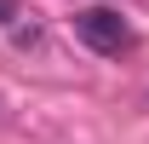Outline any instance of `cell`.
Segmentation results:
<instances>
[{
	"label": "cell",
	"instance_id": "6da1fadb",
	"mask_svg": "<svg viewBox=\"0 0 149 144\" xmlns=\"http://www.w3.org/2000/svg\"><path fill=\"white\" fill-rule=\"evenodd\" d=\"M74 35L86 40L92 52H103V58H120L132 46V29H126V18H120L115 6H86V12H74Z\"/></svg>",
	"mask_w": 149,
	"mask_h": 144
},
{
	"label": "cell",
	"instance_id": "7a4b0ae2",
	"mask_svg": "<svg viewBox=\"0 0 149 144\" xmlns=\"http://www.w3.org/2000/svg\"><path fill=\"white\" fill-rule=\"evenodd\" d=\"M17 18V0H0V23H12Z\"/></svg>",
	"mask_w": 149,
	"mask_h": 144
}]
</instances>
